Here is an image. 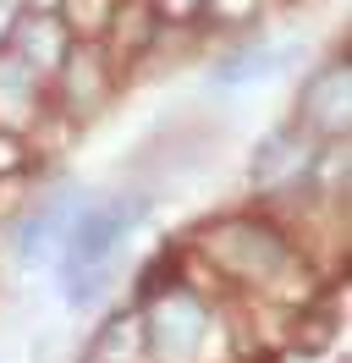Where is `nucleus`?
I'll list each match as a JSON object with an SVG mask.
<instances>
[{
    "instance_id": "5",
    "label": "nucleus",
    "mask_w": 352,
    "mask_h": 363,
    "mask_svg": "<svg viewBox=\"0 0 352 363\" xmlns=\"http://www.w3.org/2000/svg\"><path fill=\"white\" fill-rule=\"evenodd\" d=\"M281 61H286V50H275V45H237L215 67V83L220 89H242V83H253V77H264V72H275Z\"/></svg>"
},
{
    "instance_id": "4",
    "label": "nucleus",
    "mask_w": 352,
    "mask_h": 363,
    "mask_svg": "<svg viewBox=\"0 0 352 363\" xmlns=\"http://www.w3.org/2000/svg\"><path fill=\"white\" fill-rule=\"evenodd\" d=\"M303 127H314L319 138H341L347 133V67L336 61L325 77H314L303 94Z\"/></svg>"
},
{
    "instance_id": "3",
    "label": "nucleus",
    "mask_w": 352,
    "mask_h": 363,
    "mask_svg": "<svg viewBox=\"0 0 352 363\" xmlns=\"http://www.w3.org/2000/svg\"><path fill=\"white\" fill-rule=\"evenodd\" d=\"M44 105V77L22 55H11V50L0 45V127L6 133H22V121Z\"/></svg>"
},
{
    "instance_id": "1",
    "label": "nucleus",
    "mask_w": 352,
    "mask_h": 363,
    "mask_svg": "<svg viewBox=\"0 0 352 363\" xmlns=\"http://www.w3.org/2000/svg\"><path fill=\"white\" fill-rule=\"evenodd\" d=\"M138 220H143V199L138 193H121V199H105V204H88V209L72 215V226L61 237V264H55L61 292L72 303L99 297L110 264H116V253L127 248Z\"/></svg>"
},
{
    "instance_id": "2",
    "label": "nucleus",
    "mask_w": 352,
    "mask_h": 363,
    "mask_svg": "<svg viewBox=\"0 0 352 363\" xmlns=\"http://www.w3.org/2000/svg\"><path fill=\"white\" fill-rule=\"evenodd\" d=\"M72 215H77V193H72V187H55V193H44L33 209H22V215H17V248H22V259L39 264L44 253L61 248Z\"/></svg>"
}]
</instances>
